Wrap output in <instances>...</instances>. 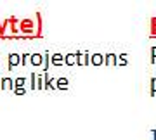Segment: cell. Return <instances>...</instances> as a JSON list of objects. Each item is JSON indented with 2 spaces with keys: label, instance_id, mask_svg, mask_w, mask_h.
Masks as SVG:
<instances>
[{
  "label": "cell",
  "instance_id": "obj_1",
  "mask_svg": "<svg viewBox=\"0 0 156 140\" xmlns=\"http://www.w3.org/2000/svg\"><path fill=\"white\" fill-rule=\"evenodd\" d=\"M33 29H35L33 19H21V21H19V31H21V33L30 35V33H33Z\"/></svg>",
  "mask_w": 156,
  "mask_h": 140
},
{
  "label": "cell",
  "instance_id": "obj_2",
  "mask_svg": "<svg viewBox=\"0 0 156 140\" xmlns=\"http://www.w3.org/2000/svg\"><path fill=\"white\" fill-rule=\"evenodd\" d=\"M57 78H52L49 73H44V88L47 90H56L57 88Z\"/></svg>",
  "mask_w": 156,
  "mask_h": 140
},
{
  "label": "cell",
  "instance_id": "obj_3",
  "mask_svg": "<svg viewBox=\"0 0 156 140\" xmlns=\"http://www.w3.org/2000/svg\"><path fill=\"white\" fill-rule=\"evenodd\" d=\"M7 61H9L7 69H9V71H12L16 66H21V54H9Z\"/></svg>",
  "mask_w": 156,
  "mask_h": 140
},
{
  "label": "cell",
  "instance_id": "obj_4",
  "mask_svg": "<svg viewBox=\"0 0 156 140\" xmlns=\"http://www.w3.org/2000/svg\"><path fill=\"white\" fill-rule=\"evenodd\" d=\"M50 64H54V66H62L64 64V56L62 54H52L50 56Z\"/></svg>",
  "mask_w": 156,
  "mask_h": 140
},
{
  "label": "cell",
  "instance_id": "obj_5",
  "mask_svg": "<svg viewBox=\"0 0 156 140\" xmlns=\"http://www.w3.org/2000/svg\"><path fill=\"white\" fill-rule=\"evenodd\" d=\"M104 64H106V66H116L118 56H115V54H106V56H104Z\"/></svg>",
  "mask_w": 156,
  "mask_h": 140
},
{
  "label": "cell",
  "instance_id": "obj_6",
  "mask_svg": "<svg viewBox=\"0 0 156 140\" xmlns=\"http://www.w3.org/2000/svg\"><path fill=\"white\" fill-rule=\"evenodd\" d=\"M30 59H31L30 62H31L33 66H42V64H44V54H31Z\"/></svg>",
  "mask_w": 156,
  "mask_h": 140
},
{
  "label": "cell",
  "instance_id": "obj_7",
  "mask_svg": "<svg viewBox=\"0 0 156 140\" xmlns=\"http://www.w3.org/2000/svg\"><path fill=\"white\" fill-rule=\"evenodd\" d=\"M90 64H94V66L104 64V56H102V54H92V57H90Z\"/></svg>",
  "mask_w": 156,
  "mask_h": 140
},
{
  "label": "cell",
  "instance_id": "obj_8",
  "mask_svg": "<svg viewBox=\"0 0 156 140\" xmlns=\"http://www.w3.org/2000/svg\"><path fill=\"white\" fill-rule=\"evenodd\" d=\"M0 88H4V90H14V80L12 78H2V87Z\"/></svg>",
  "mask_w": 156,
  "mask_h": 140
},
{
  "label": "cell",
  "instance_id": "obj_9",
  "mask_svg": "<svg viewBox=\"0 0 156 140\" xmlns=\"http://www.w3.org/2000/svg\"><path fill=\"white\" fill-rule=\"evenodd\" d=\"M56 83H57V88H59V90H68V85H69V80H68L66 76H59Z\"/></svg>",
  "mask_w": 156,
  "mask_h": 140
},
{
  "label": "cell",
  "instance_id": "obj_10",
  "mask_svg": "<svg viewBox=\"0 0 156 140\" xmlns=\"http://www.w3.org/2000/svg\"><path fill=\"white\" fill-rule=\"evenodd\" d=\"M64 64H68V66L76 64V56H75V54H66V56H64Z\"/></svg>",
  "mask_w": 156,
  "mask_h": 140
},
{
  "label": "cell",
  "instance_id": "obj_11",
  "mask_svg": "<svg viewBox=\"0 0 156 140\" xmlns=\"http://www.w3.org/2000/svg\"><path fill=\"white\" fill-rule=\"evenodd\" d=\"M42 66H44V73H47V71H49V66H50V54L49 52L44 54V64H42Z\"/></svg>",
  "mask_w": 156,
  "mask_h": 140
},
{
  "label": "cell",
  "instance_id": "obj_12",
  "mask_svg": "<svg viewBox=\"0 0 156 140\" xmlns=\"http://www.w3.org/2000/svg\"><path fill=\"white\" fill-rule=\"evenodd\" d=\"M26 85V78H23V76H19V78L14 80V88H23Z\"/></svg>",
  "mask_w": 156,
  "mask_h": 140
},
{
  "label": "cell",
  "instance_id": "obj_13",
  "mask_svg": "<svg viewBox=\"0 0 156 140\" xmlns=\"http://www.w3.org/2000/svg\"><path fill=\"white\" fill-rule=\"evenodd\" d=\"M149 85H151V92H149V95H151V97H154V95H156V76H154V78H151Z\"/></svg>",
  "mask_w": 156,
  "mask_h": 140
},
{
  "label": "cell",
  "instance_id": "obj_14",
  "mask_svg": "<svg viewBox=\"0 0 156 140\" xmlns=\"http://www.w3.org/2000/svg\"><path fill=\"white\" fill-rule=\"evenodd\" d=\"M127 54H120V56H118V64H120V66H127L128 64V61H127Z\"/></svg>",
  "mask_w": 156,
  "mask_h": 140
},
{
  "label": "cell",
  "instance_id": "obj_15",
  "mask_svg": "<svg viewBox=\"0 0 156 140\" xmlns=\"http://www.w3.org/2000/svg\"><path fill=\"white\" fill-rule=\"evenodd\" d=\"M37 76L38 74H35V73H31V76H30V85H31L33 90H37Z\"/></svg>",
  "mask_w": 156,
  "mask_h": 140
},
{
  "label": "cell",
  "instance_id": "obj_16",
  "mask_svg": "<svg viewBox=\"0 0 156 140\" xmlns=\"http://www.w3.org/2000/svg\"><path fill=\"white\" fill-rule=\"evenodd\" d=\"M30 57H31V54H21V66H26L28 64Z\"/></svg>",
  "mask_w": 156,
  "mask_h": 140
},
{
  "label": "cell",
  "instance_id": "obj_17",
  "mask_svg": "<svg viewBox=\"0 0 156 140\" xmlns=\"http://www.w3.org/2000/svg\"><path fill=\"white\" fill-rule=\"evenodd\" d=\"M75 56H76V64L78 66H83V54H82V52H75Z\"/></svg>",
  "mask_w": 156,
  "mask_h": 140
},
{
  "label": "cell",
  "instance_id": "obj_18",
  "mask_svg": "<svg viewBox=\"0 0 156 140\" xmlns=\"http://www.w3.org/2000/svg\"><path fill=\"white\" fill-rule=\"evenodd\" d=\"M7 24H11V22H9V19H5L4 22L0 21V35H4V33H5V28H7Z\"/></svg>",
  "mask_w": 156,
  "mask_h": 140
},
{
  "label": "cell",
  "instance_id": "obj_19",
  "mask_svg": "<svg viewBox=\"0 0 156 140\" xmlns=\"http://www.w3.org/2000/svg\"><path fill=\"white\" fill-rule=\"evenodd\" d=\"M90 57H92V56H90L89 52H85V54H83V66H87V64H90Z\"/></svg>",
  "mask_w": 156,
  "mask_h": 140
},
{
  "label": "cell",
  "instance_id": "obj_20",
  "mask_svg": "<svg viewBox=\"0 0 156 140\" xmlns=\"http://www.w3.org/2000/svg\"><path fill=\"white\" fill-rule=\"evenodd\" d=\"M14 94H16V95H24V94H26V88H14Z\"/></svg>",
  "mask_w": 156,
  "mask_h": 140
},
{
  "label": "cell",
  "instance_id": "obj_21",
  "mask_svg": "<svg viewBox=\"0 0 156 140\" xmlns=\"http://www.w3.org/2000/svg\"><path fill=\"white\" fill-rule=\"evenodd\" d=\"M151 62H156V47L151 49Z\"/></svg>",
  "mask_w": 156,
  "mask_h": 140
},
{
  "label": "cell",
  "instance_id": "obj_22",
  "mask_svg": "<svg viewBox=\"0 0 156 140\" xmlns=\"http://www.w3.org/2000/svg\"><path fill=\"white\" fill-rule=\"evenodd\" d=\"M151 26H156V17H153V19H151Z\"/></svg>",
  "mask_w": 156,
  "mask_h": 140
},
{
  "label": "cell",
  "instance_id": "obj_23",
  "mask_svg": "<svg viewBox=\"0 0 156 140\" xmlns=\"http://www.w3.org/2000/svg\"><path fill=\"white\" fill-rule=\"evenodd\" d=\"M151 33L156 35V26H151Z\"/></svg>",
  "mask_w": 156,
  "mask_h": 140
},
{
  "label": "cell",
  "instance_id": "obj_24",
  "mask_svg": "<svg viewBox=\"0 0 156 140\" xmlns=\"http://www.w3.org/2000/svg\"><path fill=\"white\" fill-rule=\"evenodd\" d=\"M153 131V140H156V130H151Z\"/></svg>",
  "mask_w": 156,
  "mask_h": 140
},
{
  "label": "cell",
  "instance_id": "obj_25",
  "mask_svg": "<svg viewBox=\"0 0 156 140\" xmlns=\"http://www.w3.org/2000/svg\"><path fill=\"white\" fill-rule=\"evenodd\" d=\"M0 87H2V78H0Z\"/></svg>",
  "mask_w": 156,
  "mask_h": 140
}]
</instances>
